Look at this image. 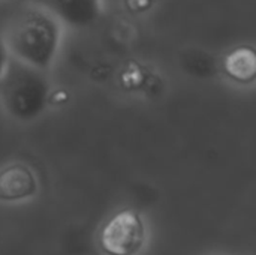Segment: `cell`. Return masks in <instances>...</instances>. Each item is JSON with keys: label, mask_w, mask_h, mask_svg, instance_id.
<instances>
[{"label": "cell", "mask_w": 256, "mask_h": 255, "mask_svg": "<svg viewBox=\"0 0 256 255\" xmlns=\"http://www.w3.org/2000/svg\"><path fill=\"white\" fill-rule=\"evenodd\" d=\"M63 35L64 24L39 2L20 6L3 29L10 57L44 72L54 66Z\"/></svg>", "instance_id": "1"}, {"label": "cell", "mask_w": 256, "mask_h": 255, "mask_svg": "<svg viewBox=\"0 0 256 255\" xmlns=\"http://www.w3.org/2000/svg\"><path fill=\"white\" fill-rule=\"evenodd\" d=\"M51 89L48 72L10 59L0 80V104L15 122L30 123L48 108Z\"/></svg>", "instance_id": "2"}, {"label": "cell", "mask_w": 256, "mask_h": 255, "mask_svg": "<svg viewBox=\"0 0 256 255\" xmlns=\"http://www.w3.org/2000/svg\"><path fill=\"white\" fill-rule=\"evenodd\" d=\"M150 240L144 215L134 207L111 213L99 227L96 245L102 255H141Z\"/></svg>", "instance_id": "3"}, {"label": "cell", "mask_w": 256, "mask_h": 255, "mask_svg": "<svg viewBox=\"0 0 256 255\" xmlns=\"http://www.w3.org/2000/svg\"><path fill=\"white\" fill-rule=\"evenodd\" d=\"M39 177L32 165L12 161L0 167V203L20 204L38 197Z\"/></svg>", "instance_id": "4"}, {"label": "cell", "mask_w": 256, "mask_h": 255, "mask_svg": "<svg viewBox=\"0 0 256 255\" xmlns=\"http://www.w3.org/2000/svg\"><path fill=\"white\" fill-rule=\"evenodd\" d=\"M63 24L86 29L98 23L104 14V0H40Z\"/></svg>", "instance_id": "5"}, {"label": "cell", "mask_w": 256, "mask_h": 255, "mask_svg": "<svg viewBox=\"0 0 256 255\" xmlns=\"http://www.w3.org/2000/svg\"><path fill=\"white\" fill-rule=\"evenodd\" d=\"M219 69L234 86L250 87L256 84V47L252 44L232 47L222 56Z\"/></svg>", "instance_id": "6"}, {"label": "cell", "mask_w": 256, "mask_h": 255, "mask_svg": "<svg viewBox=\"0 0 256 255\" xmlns=\"http://www.w3.org/2000/svg\"><path fill=\"white\" fill-rule=\"evenodd\" d=\"M70 101V93L64 87H52L48 96V107L62 108Z\"/></svg>", "instance_id": "7"}, {"label": "cell", "mask_w": 256, "mask_h": 255, "mask_svg": "<svg viewBox=\"0 0 256 255\" xmlns=\"http://www.w3.org/2000/svg\"><path fill=\"white\" fill-rule=\"evenodd\" d=\"M10 59H12V57H10V53H9V50H8V45H6L3 32H0V80H2V77L4 75L6 69H8Z\"/></svg>", "instance_id": "8"}, {"label": "cell", "mask_w": 256, "mask_h": 255, "mask_svg": "<svg viewBox=\"0 0 256 255\" xmlns=\"http://www.w3.org/2000/svg\"><path fill=\"white\" fill-rule=\"evenodd\" d=\"M214 255H228V254H214Z\"/></svg>", "instance_id": "9"}]
</instances>
